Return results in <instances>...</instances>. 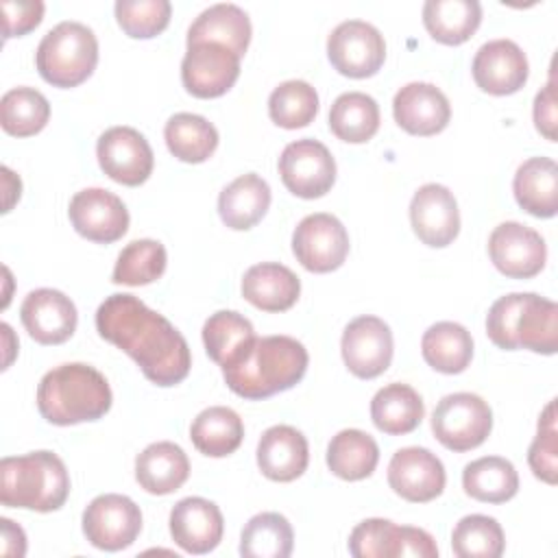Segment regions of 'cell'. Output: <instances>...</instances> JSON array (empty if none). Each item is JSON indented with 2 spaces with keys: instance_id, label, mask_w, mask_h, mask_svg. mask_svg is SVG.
<instances>
[{
  "instance_id": "cell-1",
  "label": "cell",
  "mask_w": 558,
  "mask_h": 558,
  "mask_svg": "<svg viewBox=\"0 0 558 558\" xmlns=\"http://www.w3.org/2000/svg\"><path fill=\"white\" fill-rule=\"evenodd\" d=\"M100 338L122 349L157 386L181 384L192 366L183 333L133 294H111L96 310Z\"/></svg>"
},
{
  "instance_id": "cell-2",
  "label": "cell",
  "mask_w": 558,
  "mask_h": 558,
  "mask_svg": "<svg viewBox=\"0 0 558 558\" xmlns=\"http://www.w3.org/2000/svg\"><path fill=\"white\" fill-rule=\"evenodd\" d=\"M307 362V349L296 338L264 336L255 338L240 362L222 368V377L238 397L259 401L299 384Z\"/></svg>"
},
{
  "instance_id": "cell-3",
  "label": "cell",
  "mask_w": 558,
  "mask_h": 558,
  "mask_svg": "<svg viewBox=\"0 0 558 558\" xmlns=\"http://www.w3.org/2000/svg\"><path fill=\"white\" fill-rule=\"evenodd\" d=\"M113 395L100 371L83 362L48 371L37 386V410L52 425H76L102 418Z\"/></svg>"
},
{
  "instance_id": "cell-4",
  "label": "cell",
  "mask_w": 558,
  "mask_h": 558,
  "mask_svg": "<svg viewBox=\"0 0 558 558\" xmlns=\"http://www.w3.org/2000/svg\"><path fill=\"white\" fill-rule=\"evenodd\" d=\"M486 333L504 351L527 349L554 355L558 349V305L534 292L504 294L486 314Z\"/></svg>"
},
{
  "instance_id": "cell-5",
  "label": "cell",
  "mask_w": 558,
  "mask_h": 558,
  "mask_svg": "<svg viewBox=\"0 0 558 558\" xmlns=\"http://www.w3.org/2000/svg\"><path fill=\"white\" fill-rule=\"evenodd\" d=\"M70 495V475L52 451L7 456L0 462V501L35 512L59 510Z\"/></svg>"
},
{
  "instance_id": "cell-6",
  "label": "cell",
  "mask_w": 558,
  "mask_h": 558,
  "mask_svg": "<svg viewBox=\"0 0 558 558\" xmlns=\"http://www.w3.org/2000/svg\"><path fill=\"white\" fill-rule=\"evenodd\" d=\"M98 63V39L81 22H59L50 28L35 52L37 72L52 87H76L92 76Z\"/></svg>"
},
{
  "instance_id": "cell-7",
  "label": "cell",
  "mask_w": 558,
  "mask_h": 558,
  "mask_svg": "<svg viewBox=\"0 0 558 558\" xmlns=\"http://www.w3.org/2000/svg\"><path fill=\"white\" fill-rule=\"evenodd\" d=\"M493 429L490 405L473 392H453L442 397L432 414L436 440L451 451L480 447Z\"/></svg>"
},
{
  "instance_id": "cell-8",
  "label": "cell",
  "mask_w": 558,
  "mask_h": 558,
  "mask_svg": "<svg viewBox=\"0 0 558 558\" xmlns=\"http://www.w3.org/2000/svg\"><path fill=\"white\" fill-rule=\"evenodd\" d=\"M142 532L140 506L118 493L94 497L83 510V534L102 551H120L135 543Z\"/></svg>"
},
{
  "instance_id": "cell-9",
  "label": "cell",
  "mask_w": 558,
  "mask_h": 558,
  "mask_svg": "<svg viewBox=\"0 0 558 558\" xmlns=\"http://www.w3.org/2000/svg\"><path fill=\"white\" fill-rule=\"evenodd\" d=\"M327 57L342 76L366 78L384 65L386 41L373 24L344 20L327 37Z\"/></svg>"
},
{
  "instance_id": "cell-10",
  "label": "cell",
  "mask_w": 558,
  "mask_h": 558,
  "mask_svg": "<svg viewBox=\"0 0 558 558\" xmlns=\"http://www.w3.org/2000/svg\"><path fill=\"white\" fill-rule=\"evenodd\" d=\"M279 177L294 196L320 198L336 181V161L323 142L303 137L281 150Z\"/></svg>"
},
{
  "instance_id": "cell-11",
  "label": "cell",
  "mask_w": 558,
  "mask_h": 558,
  "mask_svg": "<svg viewBox=\"0 0 558 558\" xmlns=\"http://www.w3.org/2000/svg\"><path fill=\"white\" fill-rule=\"evenodd\" d=\"M292 253L310 272H331L349 255V233L344 225L325 211L305 216L292 233Z\"/></svg>"
},
{
  "instance_id": "cell-12",
  "label": "cell",
  "mask_w": 558,
  "mask_h": 558,
  "mask_svg": "<svg viewBox=\"0 0 558 558\" xmlns=\"http://www.w3.org/2000/svg\"><path fill=\"white\" fill-rule=\"evenodd\" d=\"M96 157L102 172L116 183L135 187L142 185L155 163L148 140L133 126H111L96 144Z\"/></svg>"
},
{
  "instance_id": "cell-13",
  "label": "cell",
  "mask_w": 558,
  "mask_h": 558,
  "mask_svg": "<svg viewBox=\"0 0 558 558\" xmlns=\"http://www.w3.org/2000/svg\"><path fill=\"white\" fill-rule=\"evenodd\" d=\"M340 351L344 366L355 377H379L392 362V331L379 316H357L344 327Z\"/></svg>"
},
{
  "instance_id": "cell-14",
  "label": "cell",
  "mask_w": 558,
  "mask_h": 558,
  "mask_svg": "<svg viewBox=\"0 0 558 558\" xmlns=\"http://www.w3.org/2000/svg\"><path fill=\"white\" fill-rule=\"evenodd\" d=\"M488 255L495 268L510 279H530L538 275L547 259V244L538 231L508 220L493 229Z\"/></svg>"
},
{
  "instance_id": "cell-15",
  "label": "cell",
  "mask_w": 558,
  "mask_h": 558,
  "mask_svg": "<svg viewBox=\"0 0 558 558\" xmlns=\"http://www.w3.org/2000/svg\"><path fill=\"white\" fill-rule=\"evenodd\" d=\"M240 76V57L227 46L203 41L187 46L181 61L183 87L196 98L227 94Z\"/></svg>"
},
{
  "instance_id": "cell-16",
  "label": "cell",
  "mask_w": 558,
  "mask_h": 558,
  "mask_svg": "<svg viewBox=\"0 0 558 558\" xmlns=\"http://www.w3.org/2000/svg\"><path fill=\"white\" fill-rule=\"evenodd\" d=\"M70 222L78 235L98 244L120 240L129 229V209L120 196L102 187L76 192L68 207Z\"/></svg>"
},
{
  "instance_id": "cell-17",
  "label": "cell",
  "mask_w": 558,
  "mask_h": 558,
  "mask_svg": "<svg viewBox=\"0 0 558 558\" xmlns=\"http://www.w3.org/2000/svg\"><path fill=\"white\" fill-rule=\"evenodd\" d=\"M445 482L440 458L425 447H403L390 458L388 484L405 501H432L445 490Z\"/></svg>"
},
{
  "instance_id": "cell-18",
  "label": "cell",
  "mask_w": 558,
  "mask_h": 558,
  "mask_svg": "<svg viewBox=\"0 0 558 558\" xmlns=\"http://www.w3.org/2000/svg\"><path fill=\"white\" fill-rule=\"evenodd\" d=\"M410 222L418 240L442 248L460 233V209L453 192L440 183L421 185L410 201Z\"/></svg>"
},
{
  "instance_id": "cell-19",
  "label": "cell",
  "mask_w": 558,
  "mask_h": 558,
  "mask_svg": "<svg viewBox=\"0 0 558 558\" xmlns=\"http://www.w3.org/2000/svg\"><path fill=\"white\" fill-rule=\"evenodd\" d=\"M475 85L493 96L519 92L530 74L527 57L512 39H490L480 46L471 63Z\"/></svg>"
},
{
  "instance_id": "cell-20",
  "label": "cell",
  "mask_w": 558,
  "mask_h": 558,
  "mask_svg": "<svg viewBox=\"0 0 558 558\" xmlns=\"http://www.w3.org/2000/svg\"><path fill=\"white\" fill-rule=\"evenodd\" d=\"M20 318L35 342L61 344L76 331L78 314L70 296L52 288H39L22 301Z\"/></svg>"
},
{
  "instance_id": "cell-21",
  "label": "cell",
  "mask_w": 558,
  "mask_h": 558,
  "mask_svg": "<svg viewBox=\"0 0 558 558\" xmlns=\"http://www.w3.org/2000/svg\"><path fill=\"white\" fill-rule=\"evenodd\" d=\"M225 532L220 508L205 497H185L170 510L172 541L187 554H209Z\"/></svg>"
},
{
  "instance_id": "cell-22",
  "label": "cell",
  "mask_w": 558,
  "mask_h": 558,
  "mask_svg": "<svg viewBox=\"0 0 558 558\" xmlns=\"http://www.w3.org/2000/svg\"><path fill=\"white\" fill-rule=\"evenodd\" d=\"M395 122L410 135H436L451 118L447 96L432 83H408L392 98Z\"/></svg>"
},
{
  "instance_id": "cell-23",
  "label": "cell",
  "mask_w": 558,
  "mask_h": 558,
  "mask_svg": "<svg viewBox=\"0 0 558 558\" xmlns=\"http://www.w3.org/2000/svg\"><path fill=\"white\" fill-rule=\"evenodd\" d=\"M310 462L307 438L292 425L268 427L257 442V466L272 482L301 477Z\"/></svg>"
},
{
  "instance_id": "cell-24",
  "label": "cell",
  "mask_w": 558,
  "mask_h": 558,
  "mask_svg": "<svg viewBox=\"0 0 558 558\" xmlns=\"http://www.w3.org/2000/svg\"><path fill=\"white\" fill-rule=\"evenodd\" d=\"M301 294L299 277L283 264L262 262L242 277V296L264 312H286Z\"/></svg>"
},
{
  "instance_id": "cell-25",
  "label": "cell",
  "mask_w": 558,
  "mask_h": 558,
  "mask_svg": "<svg viewBox=\"0 0 558 558\" xmlns=\"http://www.w3.org/2000/svg\"><path fill=\"white\" fill-rule=\"evenodd\" d=\"M187 475L190 460L185 451L170 440L153 442L135 458V480L150 495H170L179 490Z\"/></svg>"
},
{
  "instance_id": "cell-26",
  "label": "cell",
  "mask_w": 558,
  "mask_h": 558,
  "mask_svg": "<svg viewBox=\"0 0 558 558\" xmlns=\"http://www.w3.org/2000/svg\"><path fill=\"white\" fill-rule=\"evenodd\" d=\"M512 192L521 209L536 218H554L558 211V166L549 157L525 159L512 179Z\"/></svg>"
},
{
  "instance_id": "cell-27",
  "label": "cell",
  "mask_w": 558,
  "mask_h": 558,
  "mask_svg": "<svg viewBox=\"0 0 558 558\" xmlns=\"http://www.w3.org/2000/svg\"><path fill=\"white\" fill-rule=\"evenodd\" d=\"M251 20L244 9L231 2H220L198 13L187 31V46L211 41L227 46L242 59L251 41Z\"/></svg>"
},
{
  "instance_id": "cell-28",
  "label": "cell",
  "mask_w": 558,
  "mask_h": 558,
  "mask_svg": "<svg viewBox=\"0 0 558 558\" xmlns=\"http://www.w3.org/2000/svg\"><path fill=\"white\" fill-rule=\"evenodd\" d=\"M270 207V187L255 174L246 172L222 187L218 196L220 220L233 231H246L255 227Z\"/></svg>"
},
{
  "instance_id": "cell-29",
  "label": "cell",
  "mask_w": 558,
  "mask_h": 558,
  "mask_svg": "<svg viewBox=\"0 0 558 558\" xmlns=\"http://www.w3.org/2000/svg\"><path fill=\"white\" fill-rule=\"evenodd\" d=\"M425 416L421 395L408 386L392 381L379 388L371 401V418L375 427L390 436H403L414 432Z\"/></svg>"
},
{
  "instance_id": "cell-30",
  "label": "cell",
  "mask_w": 558,
  "mask_h": 558,
  "mask_svg": "<svg viewBox=\"0 0 558 558\" xmlns=\"http://www.w3.org/2000/svg\"><path fill=\"white\" fill-rule=\"evenodd\" d=\"M255 338L257 336L251 320L233 310H220L211 314L203 325L205 351L220 368L240 362Z\"/></svg>"
},
{
  "instance_id": "cell-31",
  "label": "cell",
  "mask_w": 558,
  "mask_h": 558,
  "mask_svg": "<svg viewBox=\"0 0 558 558\" xmlns=\"http://www.w3.org/2000/svg\"><path fill=\"white\" fill-rule=\"evenodd\" d=\"M423 360L438 373L458 375L473 357V338L460 323H434L421 338Z\"/></svg>"
},
{
  "instance_id": "cell-32",
  "label": "cell",
  "mask_w": 558,
  "mask_h": 558,
  "mask_svg": "<svg viewBox=\"0 0 558 558\" xmlns=\"http://www.w3.org/2000/svg\"><path fill=\"white\" fill-rule=\"evenodd\" d=\"M480 22L482 4L477 0H427L423 4L427 33L445 46H458L471 39Z\"/></svg>"
},
{
  "instance_id": "cell-33",
  "label": "cell",
  "mask_w": 558,
  "mask_h": 558,
  "mask_svg": "<svg viewBox=\"0 0 558 558\" xmlns=\"http://www.w3.org/2000/svg\"><path fill=\"white\" fill-rule=\"evenodd\" d=\"M190 438L203 456L225 458L242 445L244 425L235 410L227 405H211L196 414L190 425Z\"/></svg>"
},
{
  "instance_id": "cell-34",
  "label": "cell",
  "mask_w": 558,
  "mask_h": 558,
  "mask_svg": "<svg viewBox=\"0 0 558 558\" xmlns=\"http://www.w3.org/2000/svg\"><path fill=\"white\" fill-rule=\"evenodd\" d=\"M462 488L471 499L504 504L517 495L519 475L510 460L501 456H484L464 466Z\"/></svg>"
},
{
  "instance_id": "cell-35",
  "label": "cell",
  "mask_w": 558,
  "mask_h": 558,
  "mask_svg": "<svg viewBox=\"0 0 558 558\" xmlns=\"http://www.w3.org/2000/svg\"><path fill=\"white\" fill-rule=\"evenodd\" d=\"M379 462L375 438L362 429L338 432L327 447V466L333 475L347 482L368 477Z\"/></svg>"
},
{
  "instance_id": "cell-36",
  "label": "cell",
  "mask_w": 558,
  "mask_h": 558,
  "mask_svg": "<svg viewBox=\"0 0 558 558\" xmlns=\"http://www.w3.org/2000/svg\"><path fill=\"white\" fill-rule=\"evenodd\" d=\"M163 137L168 150L185 163H203L218 146L216 126L198 113H174L166 126Z\"/></svg>"
},
{
  "instance_id": "cell-37",
  "label": "cell",
  "mask_w": 558,
  "mask_h": 558,
  "mask_svg": "<svg viewBox=\"0 0 558 558\" xmlns=\"http://www.w3.org/2000/svg\"><path fill=\"white\" fill-rule=\"evenodd\" d=\"M329 129L342 142H368L379 129L377 100L364 92L340 94L329 109Z\"/></svg>"
},
{
  "instance_id": "cell-38",
  "label": "cell",
  "mask_w": 558,
  "mask_h": 558,
  "mask_svg": "<svg viewBox=\"0 0 558 558\" xmlns=\"http://www.w3.org/2000/svg\"><path fill=\"white\" fill-rule=\"evenodd\" d=\"M292 547V525L279 512H259L251 517L240 536V554L244 558H288Z\"/></svg>"
},
{
  "instance_id": "cell-39",
  "label": "cell",
  "mask_w": 558,
  "mask_h": 558,
  "mask_svg": "<svg viewBox=\"0 0 558 558\" xmlns=\"http://www.w3.org/2000/svg\"><path fill=\"white\" fill-rule=\"evenodd\" d=\"M50 118L48 98L35 87H13L0 100V124L13 137L39 133Z\"/></svg>"
},
{
  "instance_id": "cell-40",
  "label": "cell",
  "mask_w": 558,
  "mask_h": 558,
  "mask_svg": "<svg viewBox=\"0 0 558 558\" xmlns=\"http://www.w3.org/2000/svg\"><path fill=\"white\" fill-rule=\"evenodd\" d=\"M168 264V255L161 242L144 238L129 242L113 266L111 281L118 286H146L157 281Z\"/></svg>"
},
{
  "instance_id": "cell-41",
  "label": "cell",
  "mask_w": 558,
  "mask_h": 558,
  "mask_svg": "<svg viewBox=\"0 0 558 558\" xmlns=\"http://www.w3.org/2000/svg\"><path fill=\"white\" fill-rule=\"evenodd\" d=\"M318 113V94L307 81H283L268 96V116L281 129H303Z\"/></svg>"
},
{
  "instance_id": "cell-42",
  "label": "cell",
  "mask_w": 558,
  "mask_h": 558,
  "mask_svg": "<svg viewBox=\"0 0 558 558\" xmlns=\"http://www.w3.org/2000/svg\"><path fill=\"white\" fill-rule=\"evenodd\" d=\"M504 547L501 525L486 514H466L451 532V549L458 558H499Z\"/></svg>"
},
{
  "instance_id": "cell-43",
  "label": "cell",
  "mask_w": 558,
  "mask_h": 558,
  "mask_svg": "<svg viewBox=\"0 0 558 558\" xmlns=\"http://www.w3.org/2000/svg\"><path fill=\"white\" fill-rule=\"evenodd\" d=\"M116 20L133 39L157 37L170 22L172 4L168 0H118Z\"/></svg>"
},
{
  "instance_id": "cell-44",
  "label": "cell",
  "mask_w": 558,
  "mask_h": 558,
  "mask_svg": "<svg viewBox=\"0 0 558 558\" xmlns=\"http://www.w3.org/2000/svg\"><path fill=\"white\" fill-rule=\"evenodd\" d=\"M556 401L551 399L538 418L536 438L530 445L527 462L532 473L547 482H558V436H556Z\"/></svg>"
},
{
  "instance_id": "cell-45",
  "label": "cell",
  "mask_w": 558,
  "mask_h": 558,
  "mask_svg": "<svg viewBox=\"0 0 558 558\" xmlns=\"http://www.w3.org/2000/svg\"><path fill=\"white\" fill-rule=\"evenodd\" d=\"M395 525L388 519H364L349 536V554L355 558H392Z\"/></svg>"
},
{
  "instance_id": "cell-46",
  "label": "cell",
  "mask_w": 558,
  "mask_h": 558,
  "mask_svg": "<svg viewBox=\"0 0 558 558\" xmlns=\"http://www.w3.org/2000/svg\"><path fill=\"white\" fill-rule=\"evenodd\" d=\"M0 9L4 20V39H11L37 28L46 7L41 0H2Z\"/></svg>"
},
{
  "instance_id": "cell-47",
  "label": "cell",
  "mask_w": 558,
  "mask_h": 558,
  "mask_svg": "<svg viewBox=\"0 0 558 558\" xmlns=\"http://www.w3.org/2000/svg\"><path fill=\"white\" fill-rule=\"evenodd\" d=\"M416 556V558H436L438 547L429 532L412 525H395L392 534V558Z\"/></svg>"
},
{
  "instance_id": "cell-48",
  "label": "cell",
  "mask_w": 558,
  "mask_h": 558,
  "mask_svg": "<svg viewBox=\"0 0 558 558\" xmlns=\"http://www.w3.org/2000/svg\"><path fill=\"white\" fill-rule=\"evenodd\" d=\"M534 124L541 135H545L549 142H556V87L554 76H549L547 85L536 94L534 98Z\"/></svg>"
}]
</instances>
